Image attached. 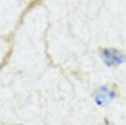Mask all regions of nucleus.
I'll use <instances>...</instances> for the list:
<instances>
[{"label": "nucleus", "instance_id": "obj_1", "mask_svg": "<svg viewBox=\"0 0 126 125\" xmlns=\"http://www.w3.org/2000/svg\"><path fill=\"white\" fill-rule=\"evenodd\" d=\"M117 95H119V92H117V86L116 84H102V86L94 89L93 100H94V104L96 105L107 107L117 98Z\"/></svg>", "mask_w": 126, "mask_h": 125}, {"label": "nucleus", "instance_id": "obj_2", "mask_svg": "<svg viewBox=\"0 0 126 125\" xmlns=\"http://www.w3.org/2000/svg\"><path fill=\"white\" fill-rule=\"evenodd\" d=\"M99 56L108 68H117L126 62V53L116 47H104L99 50Z\"/></svg>", "mask_w": 126, "mask_h": 125}, {"label": "nucleus", "instance_id": "obj_3", "mask_svg": "<svg viewBox=\"0 0 126 125\" xmlns=\"http://www.w3.org/2000/svg\"><path fill=\"white\" fill-rule=\"evenodd\" d=\"M99 125H116V124H114V122H111L110 119H104V121H102Z\"/></svg>", "mask_w": 126, "mask_h": 125}, {"label": "nucleus", "instance_id": "obj_4", "mask_svg": "<svg viewBox=\"0 0 126 125\" xmlns=\"http://www.w3.org/2000/svg\"><path fill=\"white\" fill-rule=\"evenodd\" d=\"M15 125H24V124H15Z\"/></svg>", "mask_w": 126, "mask_h": 125}]
</instances>
